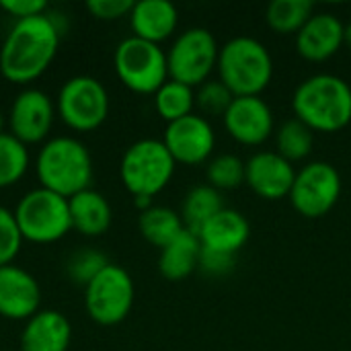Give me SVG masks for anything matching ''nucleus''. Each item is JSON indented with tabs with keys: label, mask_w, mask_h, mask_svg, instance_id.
<instances>
[{
	"label": "nucleus",
	"mask_w": 351,
	"mask_h": 351,
	"mask_svg": "<svg viewBox=\"0 0 351 351\" xmlns=\"http://www.w3.org/2000/svg\"><path fill=\"white\" fill-rule=\"evenodd\" d=\"M62 29L47 12L19 19L0 45V74L16 84L39 78L51 64Z\"/></svg>",
	"instance_id": "nucleus-1"
},
{
	"label": "nucleus",
	"mask_w": 351,
	"mask_h": 351,
	"mask_svg": "<svg viewBox=\"0 0 351 351\" xmlns=\"http://www.w3.org/2000/svg\"><path fill=\"white\" fill-rule=\"evenodd\" d=\"M292 111L313 132H339L351 121V86L335 74H313L296 86Z\"/></svg>",
	"instance_id": "nucleus-2"
},
{
	"label": "nucleus",
	"mask_w": 351,
	"mask_h": 351,
	"mask_svg": "<svg viewBox=\"0 0 351 351\" xmlns=\"http://www.w3.org/2000/svg\"><path fill=\"white\" fill-rule=\"evenodd\" d=\"M35 173L41 187L70 199L72 195L90 189L93 156L78 138L56 136L39 148Z\"/></svg>",
	"instance_id": "nucleus-3"
},
{
	"label": "nucleus",
	"mask_w": 351,
	"mask_h": 351,
	"mask_svg": "<svg viewBox=\"0 0 351 351\" xmlns=\"http://www.w3.org/2000/svg\"><path fill=\"white\" fill-rule=\"evenodd\" d=\"M218 74L234 97H261L274 78V58L255 37L228 39L218 53Z\"/></svg>",
	"instance_id": "nucleus-4"
},
{
	"label": "nucleus",
	"mask_w": 351,
	"mask_h": 351,
	"mask_svg": "<svg viewBox=\"0 0 351 351\" xmlns=\"http://www.w3.org/2000/svg\"><path fill=\"white\" fill-rule=\"evenodd\" d=\"M175 167L177 162L162 140L142 138L123 152L119 177L134 197H154L171 183Z\"/></svg>",
	"instance_id": "nucleus-5"
},
{
	"label": "nucleus",
	"mask_w": 351,
	"mask_h": 351,
	"mask_svg": "<svg viewBox=\"0 0 351 351\" xmlns=\"http://www.w3.org/2000/svg\"><path fill=\"white\" fill-rule=\"evenodd\" d=\"M14 218L23 239L31 243H56L72 230L68 199L45 187L27 191L14 208Z\"/></svg>",
	"instance_id": "nucleus-6"
},
{
	"label": "nucleus",
	"mask_w": 351,
	"mask_h": 351,
	"mask_svg": "<svg viewBox=\"0 0 351 351\" xmlns=\"http://www.w3.org/2000/svg\"><path fill=\"white\" fill-rule=\"evenodd\" d=\"M113 66L119 80L134 93L154 95L169 80L167 51L136 35L119 41L113 53Z\"/></svg>",
	"instance_id": "nucleus-7"
},
{
	"label": "nucleus",
	"mask_w": 351,
	"mask_h": 351,
	"mask_svg": "<svg viewBox=\"0 0 351 351\" xmlns=\"http://www.w3.org/2000/svg\"><path fill=\"white\" fill-rule=\"evenodd\" d=\"M218 41L204 27H189L179 33L167 51L169 78L197 88L218 66Z\"/></svg>",
	"instance_id": "nucleus-8"
},
{
	"label": "nucleus",
	"mask_w": 351,
	"mask_h": 351,
	"mask_svg": "<svg viewBox=\"0 0 351 351\" xmlns=\"http://www.w3.org/2000/svg\"><path fill=\"white\" fill-rule=\"evenodd\" d=\"M56 111L62 121L76 132L97 130L109 115V93L95 76H72L58 93Z\"/></svg>",
	"instance_id": "nucleus-9"
},
{
	"label": "nucleus",
	"mask_w": 351,
	"mask_h": 351,
	"mask_svg": "<svg viewBox=\"0 0 351 351\" xmlns=\"http://www.w3.org/2000/svg\"><path fill=\"white\" fill-rule=\"evenodd\" d=\"M134 298L136 288L132 276L115 263H109L84 288V306L88 317L105 327L125 321L132 313Z\"/></svg>",
	"instance_id": "nucleus-10"
},
{
	"label": "nucleus",
	"mask_w": 351,
	"mask_h": 351,
	"mask_svg": "<svg viewBox=\"0 0 351 351\" xmlns=\"http://www.w3.org/2000/svg\"><path fill=\"white\" fill-rule=\"evenodd\" d=\"M341 175L327 160H313L296 171L294 185L290 189L292 208L304 218H323L339 202Z\"/></svg>",
	"instance_id": "nucleus-11"
},
{
	"label": "nucleus",
	"mask_w": 351,
	"mask_h": 351,
	"mask_svg": "<svg viewBox=\"0 0 351 351\" xmlns=\"http://www.w3.org/2000/svg\"><path fill=\"white\" fill-rule=\"evenodd\" d=\"M162 144L179 165H204L212 158L216 146V134L210 123L199 113H191L177 121L167 123Z\"/></svg>",
	"instance_id": "nucleus-12"
},
{
	"label": "nucleus",
	"mask_w": 351,
	"mask_h": 351,
	"mask_svg": "<svg viewBox=\"0 0 351 351\" xmlns=\"http://www.w3.org/2000/svg\"><path fill=\"white\" fill-rule=\"evenodd\" d=\"M53 115H56V105L47 93L33 86L23 88L10 105V113H8L10 134L19 138L23 144L43 142L51 130Z\"/></svg>",
	"instance_id": "nucleus-13"
},
{
	"label": "nucleus",
	"mask_w": 351,
	"mask_h": 351,
	"mask_svg": "<svg viewBox=\"0 0 351 351\" xmlns=\"http://www.w3.org/2000/svg\"><path fill=\"white\" fill-rule=\"evenodd\" d=\"M222 121L228 136L243 146H261L274 134V111L261 97H234Z\"/></svg>",
	"instance_id": "nucleus-14"
},
{
	"label": "nucleus",
	"mask_w": 351,
	"mask_h": 351,
	"mask_svg": "<svg viewBox=\"0 0 351 351\" xmlns=\"http://www.w3.org/2000/svg\"><path fill=\"white\" fill-rule=\"evenodd\" d=\"M296 171L294 165L280 156L276 150L255 152L245 162V183L261 199L278 202L290 195Z\"/></svg>",
	"instance_id": "nucleus-15"
},
{
	"label": "nucleus",
	"mask_w": 351,
	"mask_h": 351,
	"mask_svg": "<svg viewBox=\"0 0 351 351\" xmlns=\"http://www.w3.org/2000/svg\"><path fill=\"white\" fill-rule=\"evenodd\" d=\"M41 288L27 269L16 265L0 267V317L10 321H29L39 313Z\"/></svg>",
	"instance_id": "nucleus-16"
},
{
	"label": "nucleus",
	"mask_w": 351,
	"mask_h": 351,
	"mask_svg": "<svg viewBox=\"0 0 351 351\" xmlns=\"http://www.w3.org/2000/svg\"><path fill=\"white\" fill-rule=\"evenodd\" d=\"M343 23L333 12H315L296 33V51L308 62H325L343 45Z\"/></svg>",
	"instance_id": "nucleus-17"
},
{
	"label": "nucleus",
	"mask_w": 351,
	"mask_h": 351,
	"mask_svg": "<svg viewBox=\"0 0 351 351\" xmlns=\"http://www.w3.org/2000/svg\"><path fill=\"white\" fill-rule=\"evenodd\" d=\"M70 341V321L60 311L43 308L27 321L21 333V351H68Z\"/></svg>",
	"instance_id": "nucleus-18"
},
{
	"label": "nucleus",
	"mask_w": 351,
	"mask_h": 351,
	"mask_svg": "<svg viewBox=\"0 0 351 351\" xmlns=\"http://www.w3.org/2000/svg\"><path fill=\"white\" fill-rule=\"evenodd\" d=\"M197 237L204 249L237 255L251 237V224L239 210L222 208L199 228Z\"/></svg>",
	"instance_id": "nucleus-19"
},
{
	"label": "nucleus",
	"mask_w": 351,
	"mask_h": 351,
	"mask_svg": "<svg viewBox=\"0 0 351 351\" xmlns=\"http://www.w3.org/2000/svg\"><path fill=\"white\" fill-rule=\"evenodd\" d=\"M130 25L136 37L150 43H160L175 33L179 12L169 0H138L130 12Z\"/></svg>",
	"instance_id": "nucleus-20"
},
{
	"label": "nucleus",
	"mask_w": 351,
	"mask_h": 351,
	"mask_svg": "<svg viewBox=\"0 0 351 351\" xmlns=\"http://www.w3.org/2000/svg\"><path fill=\"white\" fill-rule=\"evenodd\" d=\"M72 228L84 237H101L113 222V210L107 197L95 189H84L68 199Z\"/></svg>",
	"instance_id": "nucleus-21"
},
{
	"label": "nucleus",
	"mask_w": 351,
	"mask_h": 351,
	"mask_svg": "<svg viewBox=\"0 0 351 351\" xmlns=\"http://www.w3.org/2000/svg\"><path fill=\"white\" fill-rule=\"evenodd\" d=\"M199 255H202L199 237L185 228L179 237H175L169 245L160 249L158 271L169 282H181L197 269Z\"/></svg>",
	"instance_id": "nucleus-22"
},
{
	"label": "nucleus",
	"mask_w": 351,
	"mask_h": 351,
	"mask_svg": "<svg viewBox=\"0 0 351 351\" xmlns=\"http://www.w3.org/2000/svg\"><path fill=\"white\" fill-rule=\"evenodd\" d=\"M138 228L150 245L162 249L185 230V224L179 212L167 206H152L146 212H140Z\"/></svg>",
	"instance_id": "nucleus-23"
},
{
	"label": "nucleus",
	"mask_w": 351,
	"mask_h": 351,
	"mask_svg": "<svg viewBox=\"0 0 351 351\" xmlns=\"http://www.w3.org/2000/svg\"><path fill=\"white\" fill-rule=\"evenodd\" d=\"M222 208H224V204H222V195L218 189H214L212 185H197V187L189 189L183 199L181 220L187 230L197 234L199 228L210 218H214Z\"/></svg>",
	"instance_id": "nucleus-24"
},
{
	"label": "nucleus",
	"mask_w": 351,
	"mask_h": 351,
	"mask_svg": "<svg viewBox=\"0 0 351 351\" xmlns=\"http://www.w3.org/2000/svg\"><path fill=\"white\" fill-rule=\"evenodd\" d=\"M313 14L315 4L311 0H274L265 10V21L280 35H296Z\"/></svg>",
	"instance_id": "nucleus-25"
},
{
	"label": "nucleus",
	"mask_w": 351,
	"mask_h": 351,
	"mask_svg": "<svg viewBox=\"0 0 351 351\" xmlns=\"http://www.w3.org/2000/svg\"><path fill=\"white\" fill-rule=\"evenodd\" d=\"M193 107H195V90L183 82L169 78L154 93V109L167 123L191 115Z\"/></svg>",
	"instance_id": "nucleus-26"
},
{
	"label": "nucleus",
	"mask_w": 351,
	"mask_h": 351,
	"mask_svg": "<svg viewBox=\"0 0 351 351\" xmlns=\"http://www.w3.org/2000/svg\"><path fill=\"white\" fill-rule=\"evenodd\" d=\"M315 146V132L306 128L296 117L282 123L276 132V152L284 156L288 162L304 160Z\"/></svg>",
	"instance_id": "nucleus-27"
},
{
	"label": "nucleus",
	"mask_w": 351,
	"mask_h": 351,
	"mask_svg": "<svg viewBox=\"0 0 351 351\" xmlns=\"http://www.w3.org/2000/svg\"><path fill=\"white\" fill-rule=\"evenodd\" d=\"M29 169V148L10 132L0 134V189L23 179Z\"/></svg>",
	"instance_id": "nucleus-28"
},
{
	"label": "nucleus",
	"mask_w": 351,
	"mask_h": 351,
	"mask_svg": "<svg viewBox=\"0 0 351 351\" xmlns=\"http://www.w3.org/2000/svg\"><path fill=\"white\" fill-rule=\"evenodd\" d=\"M208 185H212L218 191L237 189L245 183V162L237 154H218L208 160L206 167Z\"/></svg>",
	"instance_id": "nucleus-29"
},
{
	"label": "nucleus",
	"mask_w": 351,
	"mask_h": 351,
	"mask_svg": "<svg viewBox=\"0 0 351 351\" xmlns=\"http://www.w3.org/2000/svg\"><path fill=\"white\" fill-rule=\"evenodd\" d=\"M111 261L97 249H78L66 259V274L76 286H88Z\"/></svg>",
	"instance_id": "nucleus-30"
},
{
	"label": "nucleus",
	"mask_w": 351,
	"mask_h": 351,
	"mask_svg": "<svg viewBox=\"0 0 351 351\" xmlns=\"http://www.w3.org/2000/svg\"><path fill=\"white\" fill-rule=\"evenodd\" d=\"M234 101V95L228 90V86L218 80H206L195 90V107L202 111V115L208 119V115H222L228 111L230 103Z\"/></svg>",
	"instance_id": "nucleus-31"
},
{
	"label": "nucleus",
	"mask_w": 351,
	"mask_h": 351,
	"mask_svg": "<svg viewBox=\"0 0 351 351\" xmlns=\"http://www.w3.org/2000/svg\"><path fill=\"white\" fill-rule=\"evenodd\" d=\"M23 241L25 239L19 230L14 212L0 206V267L10 265L14 261V257L21 251Z\"/></svg>",
	"instance_id": "nucleus-32"
},
{
	"label": "nucleus",
	"mask_w": 351,
	"mask_h": 351,
	"mask_svg": "<svg viewBox=\"0 0 351 351\" xmlns=\"http://www.w3.org/2000/svg\"><path fill=\"white\" fill-rule=\"evenodd\" d=\"M234 263H237V255H226V253H218V251H210L202 247L197 269H202L206 276H212V278H224L226 274L234 269Z\"/></svg>",
	"instance_id": "nucleus-33"
},
{
	"label": "nucleus",
	"mask_w": 351,
	"mask_h": 351,
	"mask_svg": "<svg viewBox=\"0 0 351 351\" xmlns=\"http://www.w3.org/2000/svg\"><path fill=\"white\" fill-rule=\"evenodd\" d=\"M134 8V0H88L86 10L101 21H115L121 16H130Z\"/></svg>",
	"instance_id": "nucleus-34"
},
{
	"label": "nucleus",
	"mask_w": 351,
	"mask_h": 351,
	"mask_svg": "<svg viewBox=\"0 0 351 351\" xmlns=\"http://www.w3.org/2000/svg\"><path fill=\"white\" fill-rule=\"evenodd\" d=\"M0 8L6 10L10 16H16V21H19V19L47 12V2L45 0H2Z\"/></svg>",
	"instance_id": "nucleus-35"
},
{
	"label": "nucleus",
	"mask_w": 351,
	"mask_h": 351,
	"mask_svg": "<svg viewBox=\"0 0 351 351\" xmlns=\"http://www.w3.org/2000/svg\"><path fill=\"white\" fill-rule=\"evenodd\" d=\"M343 43L351 47V21L346 25V27H343Z\"/></svg>",
	"instance_id": "nucleus-36"
},
{
	"label": "nucleus",
	"mask_w": 351,
	"mask_h": 351,
	"mask_svg": "<svg viewBox=\"0 0 351 351\" xmlns=\"http://www.w3.org/2000/svg\"><path fill=\"white\" fill-rule=\"evenodd\" d=\"M2 128H4V113H2V109H0V134H2Z\"/></svg>",
	"instance_id": "nucleus-37"
}]
</instances>
